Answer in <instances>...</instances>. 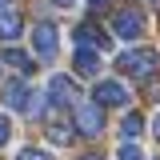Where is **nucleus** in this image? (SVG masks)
<instances>
[{"instance_id":"6e6552de","label":"nucleus","mask_w":160,"mask_h":160,"mask_svg":"<svg viewBox=\"0 0 160 160\" xmlns=\"http://www.w3.org/2000/svg\"><path fill=\"white\" fill-rule=\"evenodd\" d=\"M72 96H76L72 80H68V76H52V84H48V104H52V108H64Z\"/></svg>"},{"instance_id":"0eeeda50","label":"nucleus","mask_w":160,"mask_h":160,"mask_svg":"<svg viewBox=\"0 0 160 160\" xmlns=\"http://www.w3.org/2000/svg\"><path fill=\"white\" fill-rule=\"evenodd\" d=\"M72 64H76V72H80V76H96V72H100V48H88V44H80Z\"/></svg>"},{"instance_id":"f8f14e48","label":"nucleus","mask_w":160,"mask_h":160,"mask_svg":"<svg viewBox=\"0 0 160 160\" xmlns=\"http://www.w3.org/2000/svg\"><path fill=\"white\" fill-rule=\"evenodd\" d=\"M4 60H8V64H12V68H20V72H24V76H28V72H32V68H36V60H32V56H24V52H20V48H8V52H4Z\"/></svg>"},{"instance_id":"2eb2a0df","label":"nucleus","mask_w":160,"mask_h":160,"mask_svg":"<svg viewBox=\"0 0 160 160\" xmlns=\"http://www.w3.org/2000/svg\"><path fill=\"white\" fill-rule=\"evenodd\" d=\"M16 160H52L44 148H24V152H16Z\"/></svg>"},{"instance_id":"4468645a","label":"nucleus","mask_w":160,"mask_h":160,"mask_svg":"<svg viewBox=\"0 0 160 160\" xmlns=\"http://www.w3.org/2000/svg\"><path fill=\"white\" fill-rule=\"evenodd\" d=\"M116 160H144V152H140L136 144L128 140V144H120V152H116Z\"/></svg>"},{"instance_id":"39448f33","label":"nucleus","mask_w":160,"mask_h":160,"mask_svg":"<svg viewBox=\"0 0 160 160\" xmlns=\"http://www.w3.org/2000/svg\"><path fill=\"white\" fill-rule=\"evenodd\" d=\"M92 100H96L100 108H128V88L120 84V80H100L96 88H92Z\"/></svg>"},{"instance_id":"9b49d317","label":"nucleus","mask_w":160,"mask_h":160,"mask_svg":"<svg viewBox=\"0 0 160 160\" xmlns=\"http://www.w3.org/2000/svg\"><path fill=\"white\" fill-rule=\"evenodd\" d=\"M140 132H144V116H140V112H128L124 124H120V136H124V140H136Z\"/></svg>"},{"instance_id":"4be33fe9","label":"nucleus","mask_w":160,"mask_h":160,"mask_svg":"<svg viewBox=\"0 0 160 160\" xmlns=\"http://www.w3.org/2000/svg\"><path fill=\"white\" fill-rule=\"evenodd\" d=\"M152 4H160V0H152Z\"/></svg>"},{"instance_id":"423d86ee","label":"nucleus","mask_w":160,"mask_h":160,"mask_svg":"<svg viewBox=\"0 0 160 160\" xmlns=\"http://www.w3.org/2000/svg\"><path fill=\"white\" fill-rule=\"evenodd\" d=\"M100 128H104V112H100V104H80L76 108V132L84 136H100Z\"/></svg>"},{"instance_id":"412c9836","label":"nucleus","mask_w":160,"mask_h":160,"mask_svg":"<svg viewBox=\"0 0 160 160\" xmlns=\"http://www.w3.org/2000/svg\"><path fill=\"white\" fill-rule=\"evenodd\" d=\"M4 4H8V0H0V8H4Z\"/></svg>"},{"instance_id":"a211bd4d","label":"nucleus","mask_w":160,"mask_h":160,"mask_svg":"<svg viewBox=\"0 0 160 160\" xmlns=\"http://www.w3.org/2000/svg\"><path fill=\"white\" fill-rule=\"evenodd\" d=\"M104 4H112V0H88V8H104Z\"/></svg>"},{"instance_id":"6ab92c4d","label":"nucleus","mask_w":160,"mask_h":160,"mask_svg":"<svg viewBox=\"0 0 160 160\" xmlns=\"http://www.w3.org/2000/svg\"><path fill=\"white\" fill-rule=\"evenodd\" d=\"M52 4H56V8H72L76 0H52Z\"/></svg>"},{"instance_id":"f3484780","label":"nucleus","mask_w":160,"mask_h":160,"mask_svg":"<svg viewBox=\"0 0 160 160\" xmlns=\"http://www.w3.org/2000/svg\"><path fill=\"white\" fill-rule=\"evenodd\" d=\"M152 132H156V140H160V112L152 116Z\"/></svg>"},{"instance_id":"7ed1b4c3","label":"nucleus","mask_w":160,"mask_h":160,"mask_svg":"<svg viewBox=\"0 0 160 160\" xmlns=\"http://www.w3.org/2000/svg\"><path fill=\"white\" fill-rule=\"evenodd\" d=\"M56 48H60V28L52 20H40L36 28H32V52H36L40 60H52Z\"/></svg>"},{"instance_id":"dca6fc26","label":"nucleus","mask_w":160,"mask_h":160,"mask_svg":"<svg viewBox=\"0 0 160 160\" xmlns=\"http://www.w3.org/2000/svg\"><path fill=\"white\" fill-rule=\"evenodd\" d=\"M8 136H12V124H8V116H0V148L8 144Z\"/></svg>"},{"instance_id":"f03ea898","label":"nucleus","mask_w":160,"mask_h":160,"mask_svg":"<svg viewBox=\"0 0 160 160\" xmlns=\"http://www.w3.org/2000/svg\"><path fill=\"white\" fill-rule=\"evenodd\" d=\"M112 36H120V40H140L144 36V12H140L136 4L116 8V16H112Z\"/></svg>"},{"instance_id":"9d476101","label":"nucleus","mask_w":160,"mask_h":160,"mask_svg":"<svg viewBox=\"0 0 160 160\" xmlns=\"http://www.w3.org/2000/svg\"><path fill=\"white\" fill-rule=\"evenodd\" d=\"M20 32H24V20H20L16 12H4V8H0V40H16Z\"/></svg>"},{"instance_id":"ddd939ff","label":"nucleus","mask_w":160,"mask_h":160,"mask_svg":"<svg viewBox=\"0 0 160 160\" xmlns=\"http://www.w3.org/2000/svg\"><path fill=\"white\" fill-rule=\"evenodd\" d=\"M48 140L52 144H72V128L68 124H48Z\"/></svg>"},{"instance_id":"20e7f679","label":"nucleus","mask_w":160,"mask_h":160,"mask_svg":"<svg viewBox=\"0 0 160 160\" xmlns=\"http://www.w3.org/2000/svg\"><path fill=\"white\" fill-rule=\"evenodd\" d=\"M0 96H4V104H8L12 112H36V92H32L24 80H8Z\"/></svg>"},{"instance_id":"aec40b11","label":"nucleus","mask_w":160,"mask_h":160,"mask_svg":"<svg viewBox=\"0 0 160 160\" xmlns=\"http://www.w3.org/2000/svg\"><path fill=\"white\" fill-rule=\"evenodd\" d=\"M80 160H104V156H100V152H88V156H80Z\"/></svg>"},{"instance_id":"1a4fd4ad","label":"nucleus","mask_w":160,"mask_h":160,"mask_svg":"<svg viewBox=\"0 0 160 160\" xmlns=\"http://www.w3.org/2000/svg\"><path fill=\"white\" fill-rule=\"evenodd\" d=\"M76 44H88V48H100V52H104V48H108V36H104L100 28H92V24H80L76 28Z\"/></svg>"},{"instance_id":"f257e3e1","label":"nucleus","mask_w":160,"mask_h":160,"mask_svg":"<svg viewBox=\"0 0 160 160\" xmlns=\"http://www.w3.org/2000/svg\"><path fill=\"white\" fill-rule=\"evenodd\" d=\"M116 68L124 72V76L148 80V76L160 68V56L152 52V48H128V52H120V56H116Z\"/></svg>"}]
</instances>
